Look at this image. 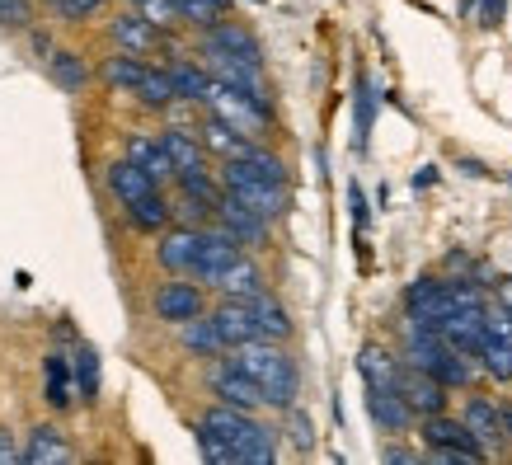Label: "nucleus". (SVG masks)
Segmentation results:
<instances>
[{"label":"nucleus","mask_w":512,"mask_h":465,"mask_svg":"<svg viewBox=\"0 0 512 465\" xmlns=\"http://www.w3.org/2000/svg\"><path fill=\"white\" fill-rule=\"evenodd\" d=\"M480 362L494 381H512V334H484Z\"/></svg>","instance_id":"29"},{"label":"nucleus","mask_w":512,"mask_h":465,"mask_svg":"<svg viewBox=\"0 0 512 465\" xmlns=\"http://www.w3.org/2000/svg\"><path fill=\"white\" fill-rule=\"evenodd\" d=\"M198 249H202V231H170L165 240H160V249H156V259L170 273H193V264H198Z\"/></svg>","instance_id":"18"},{"label":"nucleus","mask_w":512,"mask_h":465,"mask_svg":"<svg viewBox=\"0 0 512 465\" xmlns=\"http://www.w3.org/2000/svg\"><path fill=\"white\" fill-rule=\"evenodd\" d=\"M437 329H442V339H447L451 348H461V353H470V357H480L484 334H489V306L456 310V315H447V320H442Z\"/></svg>","instance_id":"9"},{"label":"nucleus","mask_w":512,"mask_h":465,"mask_svg":"<svg viewBox=\"0 0 512 465\" xmlns=\"http://www.w3.org/2000/svg\"><path fill=\"white\" fill-rule=\"evenodd\" d=\"M207 43L221 47V52H231V57H245V62L264 66V47H259V38L249 29H240V24H212L207 29Z\"/></svg>","instance_id":"21"},{"label":"nucleus","mask_w":512,"mask_h":465,"mask_svg":"<svg viewBox=\"0 0 512 465\" xmlns=\"http://www.w3.org/2000/svg\"><path fill=\"white\" fill-rule=\"evenodd\" d=\"M202 146H207V151H217L221 160H249V155L259 151V146H254V137H245V132L226 127L221 118H212V123L202 127Z\"/></svg>","instance_id":"20"},{"label":"nucleus","mask_w":512,"mask_h":465,"mask_svg":"<svg viewBox=\"0 0 512 465\" xmlns=\"http://www.w3.org/2000/svg\"><path fill=\"white\" fill-rule=\"evenodd\" d=\"M386 461H419V456H414V451H404V447H390Z\"/></svg>","instance_id":"49"},{"label":"nucleus","mask_w":512,"mask_h":465,"mask_svg":"<svg viewBox=\"0 0 512 465\" xmlns=\"http://www.w3.org/2000/svg\"><path fill=\"white\" fill-rule=\"evenodd\" d=\"M292 442H296V451H311V419L301 414V409H292Z\"/></svg>","instance_id":"45"},{"label":"nucleus","mask_w":512,"mask_h":465,"mask_svg":"<svg viewBox=\"0 0 512 465\" xmlns=\"http://www.w3.org/2000/svg\"><path fill=\"white\" fill-rule=\"evenodd\" d=\"M141 15L151 19L156 29H170V24L184 19V10H179V0H141Z\"/></svg>","instance_id":"41"},{"label":"nucleus","mask_w":512,"mask_h":465,"mask_svg":"<svg viewBox=\"0 0 512 465\" xmlns=\"http://www.w3.org/2000/svg\"><path fill=\"white\" fill-rule=\"evenodd\" d=\"M137 94H141V104H151V109H165V104L179 99V94H174L170 71H146V80L137 85Z\"/></svg>","instance_id":"34"},{"label":"nucleus","mask_w":512,"mask_h":465,"mask_svg":"<svg viewBox=\"0 0 512 465\" xmlns=\"http://www.w3.org/2000/svg\"><path fill=\"white\" fill-rule=\"evenodd\" d=\"M170 80H174V94H179V99H193V104H202V99H207V85H212V76L193 62H174Z\"/></svg>","instance_id":"30"},{"label":"nucleus","mask_w":512,"mask_h":465,"mask_svg":"<svg viewBox=\"0 0 512 465\" xmlns=\"http://www.w3.org/2000/svg\"><path fill=\"white\" fill-rule=\"evenodd\" d=\"M217 221L240 240V245H264L268 240V217H259V212H254L249 202H240L235 193H226V198L217 202Z\"/></svg>","instance_id":"11"},{"label":"nucleus","mask_w":512,"mask_h":465,"mask_svg":"<svg viewBox=\"0 0 512 465\" xmlns=\"http://www.w3.org/2000/svg\"><path fill=\"white\" fill-rule=\"evenodd\" d=\"M207 109H212V118H221L226 127H235V132H245V137H259L268 127V104L264 99H254L249 90H235V85H226V80L212 76V85H207V99H202Z\"/></svg>","instance_id":"4"},{"label":"nucleus","mask_w":512,"mask_h":465,"mask_svg":"<svg viewBox=\"0 0 512 465\" xmlns=\"http://www.w3.org/2000/svg\"><path fill=\"white\" fill-rule=\"evenodd\" d=\"M109 188L123 202H137V198H146V193H156V179L141 170L137 160H118V165L109 170Z\"/></svg>","instance_id":"26"},{"label":"nucleus","mask_w":512,"mask_h":465,"mask_svg":"<svg viewBox=\"0 0 512 465\" xmlns=\"http://www.w3.org/2000/svg\"><path fill=\"white\" fill-rule=\"evenodd\" d=\"M367 414H372L386 433H404L414 423V409L400 395V386H367Z\"/></svg>","instance_id":"14"},{"label":"nucleus","mask_w":512,"mask_h":465,"mask_svg":"<svg viewBox=\"0 0 512 465\" xmlns=\"http://www.w3.org/2000/svg\"><path fill=\"white\" fill-rule=\"evenodd\" d=\"M498 15H503V0H484V5H480V24H484V29H494Z\"/></svg>","instance_id":"47"},{"label":"nucleus","mask_w":512,"mask_h":465,"mask_svg":"<svg viewBox=\"0 0 512 465\" xmlns=\"http://www.w3.org/2000/svg\"><path fill=\"white\" fill-rule=\"evenodd\" d=\"M212 325H217L221 343L226 348H240V343H254L259 339V320H254V310H249V301H235V296H226L217 310H212Z\"/></svg>","instance_id":"12"},{"label":"nucleus","mask_w":512,"mask_h":465,"mask_svg":"<svg viewBox=\"0 0 512 465\" xmlns=\"http://www.w3.org/2000/svg\"><path fill=\"white\" fill-rule=\"evenodd\" d=\"M221 184H226V193H235L240 202H249L259 217H282V207H287V193H282V184H273V179H264V174H254L245 165V160H226V170H221Z\"/></svg>","instance_id":"5"},{"label":"nucleus","mask_w":512,"mask_h":465,"mask_svg":"<svg viewBox=\"0 0 512 465\" xmlns=\"http://www.w3.org/2000/svg\"><path fill=\"white\" fill-rule=\"evenodd\" d=\"M357 372H362V381L367 386H400V362L386 353V348H376V343H367L362 353H357Z\"/></svg>","instance_id":"25"},{"label":"nucleus","mask_w":512,"mask_h":465,"mask_svg":"<svg viewBox=\"0 0 512 465\" xmlns=\"http://www.w3.org/2000/svg\"><path fill=\"white\" fill-rule=\"evenodd\" d=\"M202 423H207L221 442H231L235 456H240V461H249V465H268L273 456H278V433H273V428H264V423H254V414H249V409L217 404V409H207V414H202Z\"/></svg>","instance_id":"2"},{"label":"nucleus","mask_w":512,"mask_h":465,"mask_svg":"<svg viewBox=\"0 0 512 465\" xmlns=\"http://www.w3.org/2000/svg\"><path fill=\"white\" fill-rule=\"evenodd\" d=\"M179 188H184L188 198H198V202H207L212 212H217V202L226 198L217 184H212V174L207 170H179Z\"/></svg>","instance_id":"35"},{"label":"nucleus","mask_w":512,"mask_h":465,"mask_svg":"<svg viewBox=\"0 0 512 465\" xmlns=\"http://www.w3.org/2000/svg\"><path fill=\"white\" fill-rule=\"evenodd\" d=\"M160 141H165V151H170L174 170H207V146H202L193 132H184V127H165Z\"/></svg>","instance_id":"24"},{"label":"nucleus","mask_w":512,"mask_h":465,"mask_svg":"<svg viewBox=\"0 0 512 465\" xmlns=\"http://www.w3.org/2000/svg\"><path fill=\"white\" fill-rule=\"evenodd\" d=\"M348 207H353L357 226H367V198H362V188H357V184H348Z\"/></svg>","instance_id":"46"},{"label":"nucleus","mask_w":512,"mask_h":465,"mask_svg":"<svg viewBox=\"0 0 512 465\" xmlns=\"http://www.w3.org/2000/svg\"><path fill=\"white\" fill-rule=\"evenodd\" d=\"M19 461H24V465H66V461H71V447H66L62 428H52V423L33 428L29 447L19 451Z\"/></svg>","instance_id":"17"},{"label":"nucleus","mask_w":512,"mask_h":465,"mask_svg":"<svg viewBox=\"0 0 512 465\" xmlns=\"http://www.w3.org/2000/svg\"><path fill=\"white\" fill-rule=\"evenodd\" d=\"M43 372H47V404H52V409H66V404H71V386H66V362H62V357H47Z\"/></svg>","instance_id":"37"},{"label":"nucleus","mask_w":512,"mask_h":465,"mask_svg":"<svg viewBox=\"0 0 512 465\" xmlns=\"http://www.w3.org/2000/svg\"><path fill=\"white\" fill-rule=\"evenodd\" d=\"M71 376H76L80 400L90 404L94 395H99V357H94V348H80L76 362H71Z\"/></svg>","instance_id":"33"},{"label":"nucleus","mask_w":512,"mask_h":465,"mask_svg":"<svg viewBox=\"0 0 512 465\" xmlns=\"http://www.w3.org/2000/svg\"><path fill=\"white\" fill-rule=\"evenodd\" d=\"M52 80H57L62 90H80V85H85V62H80L76 52H57V57H52Z\"/></svg>","instance_id":"38"},{"label":"nucleus","mask_w":512,"mask_h":465,"mask_svg":"<svg viewBox=\"0 0 512 465\" xmlns=\"http://www.w3.org/2000/svg\"><path fill=\"white\" fill-rule=\"evenodd\" d=\"M127 160H137V165L151 174L156 184L179 179V170H174V160H170V151H165V141H160V137H132V141H127Z\"/></svg>","instance_id":"19"},{"label":"nucleus","mask_w":512,"mask_h":465,"mask_svg":"<svg viewBox=\"0 0 512 465\" xmlns=\"http://www.w3.org/2000/svg\"><path fill=\"white\" fill-rule=\"evenodd\" d=\"M235 362H240V367H245V372L264 386V395H268V404H273V409H292V404H296L301 376H296V362L282 353L278 343H268V339L240 343V348H235Z\"/></svg>","instance_id":"1"},{"label":"nucleus","mask_w":512,"mask_h":465,"mask_svg":"<svg viewBox=\"0 0 512 465\" xmlns=\"http://www.w3.org/2000/svg\"><path fill=\"white\" fill-rule=\"evenodd\" d=\"M461 419H466V428L480 437L489 451H494L498 442L508 437V433H503V409H498L494 400H484V395H470V400H466V414H461Z\"/></svg>","instance_id":"16"},{"label":"nucleus","mask_w":512,"mask_h":465,"mask_svg":"<svg viewBox=\"0 0 512 465\" xmlns=\"http://www.w3.org/2000/svg\"><path fill=\"white\" fill-rule=\"evenodd\" d=\"M33 19V5L29 0H0V24H10V29H24Z\"/></svg>","instance_id":"43"},{"label":"nucleus","mask_w":512,"mask_h":465,"mask_svg":"<svg viewBox=\"0 0 512 465\" xmlns=\"http://www.w3.org/2000/svg\"><path fill=\"white\" fill-rule=\"evenodd\" d=\"M113 38L127 47V52H151L156 47V24L146 15H123V19H113Z\"/></svg>","instance_id":"28"},{"label":"nucleus","mask_w":512,"mask_h":465,"mask_svg":"<svg viewBox=\"0 0 512 465\" xmlns=\"http://www.w3.org/2000/svg\"><path fill=\"white\" fill-rule=\"evenodd\" d=\"M461 5H466V10H470V5H475V0H461Z\"/></svg>","instance_id":"52"},{"label":"nucleus","mask_w":512,"mask_h":465,"mask_svg":"<svg viewBox=\"0 0 512 465\" xmlns=\"http://www.w3.org/2000/svg\"><path fill=\"white\" fill-rule=\"evenodd\" d=\"M207 66H212V76H217V80L235 85V90H249L254 99H264V104H268L264 76H259V66H254V62H245V57H231V52H221V47L207 43Z\"/></svg>","instance_id":"13"},{"label":"nucleus","mask_w":512,"mask_h":465,"mask_svg":"<svg viewBox=\"0 0 512 465\" xmlns=\"http://www.w3.org/2000/svg\"><path fill=\"white\" fill-rule=\"evenodd\" d=\"M372 118H376V90H372V80H357V132H353V141H357V151L367 146V137H372Z\"/></svg>","instance_id":"36"},{"label":"nucleus","mask_w":512,"mask_h":465,"mask_svg":"<svg viewBox=\"0 0 512 465\" xmlns=\"http://www.w3.org/2000/svg\"><path fill=\"white\" fill-rule=\"evenodd\" d=\"M226 5H231V0H179L184 19L188 24H202V29H212L217 15H226Z\"/></svg>","instance_id":"39"},{"label":"nucleus","mask_w":512,"mask_h":465,"mask_svg":"<svg viewBox=\"0 0 512 465\" xmlns=\"http://www.w3.org/2000/svg\"><path fill=\"white\" fill-rule=\"evenodd\" d=\"M104 0H52V10L62 19H85V15H94Z\"/></svg>","instance_id":"44"},{"label":"nucleus","mask_w":512,"mask_h":465,"mask_svg":"<svg viewBox=\"0 0 512 465\" xmlns=\"http://www.w3.org/2000/svg\"><path fill=\"white\" fill-rule=\"evenodd\" d=\"M198 447H202V456H207V461H217V465H235V461H240L231 442H221L207 423H198Z\"/></svg>","instance_id":"40"},{"label":"nucleus","mask_w":512,"mask_h":465,"mask_svg":"<svg viewBox=\"0 0 512 465\" xmlns=\"http://www.w3.org/2000/svg\"><path fill=\"white\" fill-rule=\"evenodd\" d=\"M104 80H109L113 90L137 94V85L146 80V66L137 62V52H127V57H109V62H104Z\"/></svg>","instance_id":"32"},{"label":"nucleus","mask_w":512,"mask_h":465,"mask_svg":"<svg viewBox=\"0 0 512 465\" xmlns=\"http://www.w3.org/2000/svg\"><path fill=\"white\" fill-rule=\"evenodd\" d=\"M466 306H484V292L475 282H437V278H419L409 292H404V310L409 315H419V320H433L442 325L447 315Z\"/></svg>","instance_id":"3"},{"label":"nucleus","mask_w":512,"mask_h":465,"mask_svg":"<svg viewBox=\"0 0 512 465\" xmlns=\"http://www.w3.org/2000/svg\"><path fill=\"white\" fill-rule=\"evenodd\" d=\"M179 343L198 357H217L221 348H226L221 334H217V325H212V315H193V320H184V325H179Z\"/></svg>","instance_id":"27"},{"label":"nucleus","mask_w":512,"mask_h":465,"mask_svg":"<svg viewBox=\"0 0 512 465\" xmlns=\"http://www.w3.org/2000/svg\"><path fill=\"white\" fill-rule=\"evenodd\" d=\"M127 217H132L137 231H160V226L170 221V202L160 198V193H146V198L127 202Z\"/></svg>","instance_id":"31"},{"label":"nucleus","mask_w":512,"mask_h":465,"mask_svg":"<svg viewBox=\"0 0 512 465\" xmlns=\"http://www.w3.org/2000/svg\"><path fill=\"white\" fill-rule=\"evenodd\" d=\"M447 390L451 386H447V381H437L433 372H419V367H404V372H400V395L409 400V409H414V414H423V419L447 409Z\"/></svg>","instance_id":"10"},{"label":"nucleus","mask_w":512,"mask_h":465,"mask_svg":"<svg viewBox=\"0 0 512 465\" xmlns=\"http://www.w3.org/2000/svg\"><path fill=\"white\" fill-rule=\"evenodd\" d=\"M5 461H15V447H10V437L0 433V465H5Z\"/></svg>","instance_id":"50"},{"label":"nucleus","mask_w":512,"mask_h":465,"mask_svg":"<svg viewBox=\"0 0 512 465\" xmlns=\"http://www.w3.org/2000/svg\"><path fill=\"white\" fill-rule=\"evenodd\" d=\"M498 306H503V310H508V315H512V278H503V282H498Z\"/></svg>","instance_id":"48"},{"label":"nucleus","mask_w":512,"mask_h":465,"mask_svg":"<svg viewBox=\"0 0 512 465\" xmlns=\"http://www.w3.org/2000/svg\"><path fill=\"white\" fill-rule=\"evenodd\" d=\"M217 292L221 296H235V301H249V296L264 292V273H259V264H254V259H245V254H240V259H235V264L217 278Z\"/></svg>","instance_id":"22"},{"label":"nucleus","mask_w":512,"mask_h":465,"mask_svg":"<svg viewBox=\"0 0 512 465\" xmlns=\"http://www.w3.org/2000/svg\"><path fill=\"white\" fill-rule=\"evenodd\" d=\"M503 433L512 437V404H503Z\"/></svg>","instance_id":"51"},{"label":"nucleus","mask_w":512,"mask_h":465,"mask_svg":"<svg viewBox=\"0 0 512 465\" xmlns=\"http://www.w3.org/2000/svg\"><path fill=\"white\" fill-rule=\"evenodd\" d=\"M212 395H221V404H235V409H264L268 404V395H264V386L254 381V376L235 362V357H226V362H217L212 367Z\"/></svg>","instance_id":"7"},{"label":"nucleus","mask_w":512,"mask_h":465,"mask_svg":"<svg viewBox=\"0 0 512 465\" xmlns=\"http://www.w3.org/2000/svg\"><path fill=\"white\" fill-rule=\"evenodd\" d=\"M235 259H240V240H235L226 226L202 231V249H198V264H193V278L207 282V287H217V278L235 264Z\"/></svg>","instance_id":"8"},{"label":"nucleus","mask_w":512,"mask_h":465,"mask_svg":"<svg viewBox=\"0 0 512 465\" xmlns=\"http://www.w3.org/2000/svg\"><path fill=\"white\" fill-rule=\"evenodd\" d=\"M245 165H249L254 174H264V179H273V184H287V170H282V160H278V155L254 151V155L245 160Z\"/></svg>","instance_id":"42"},{"label":"nucleus","mask_w":512,"mask_h":465,"mask_svg":"<svg viewBox=\"0 0 512 465\" xmlns=\"http://www.w3.org/2000/svg\"><path fill=\"white\" fill-rule=\"evenodd\" d=\"M423 442L437 451V461H484L489 447L466 428V419H442V414H428L423 419Z\"/></svg>","instance_id":"6"},{"label":"nucleus","mask_w":512,"mask_h":465,"mask_svg":"<svg viewBox=\"0 0 512 465\" xmlns=\"http://www.w3.org/2000/svg\"><path fill=\"white\" fill-rule=\"evenodd\" d=\"M156 315L170 320V325H184V320L202 315V292L193 282H165L156 292Z\"/></svg>","instance_id":"15"},{"label":"nucleus","mask_w":512,"mask_h":465,"mask_svg":"<svg viewBox=\"0 0 512 465\" xmlns=\"http://www.w3.org/2000/svg\"><path fill=\"white\" fill-rule=\"evenodd\" d=\"M249 310H254V320H259V339H268V343L292 339V315H287L268 292L249 296Z\"/></svg>","instance_id":"23"}]
</instances>
